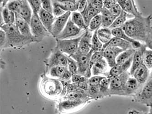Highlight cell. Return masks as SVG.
I'll return each mask as SVG.
<instances>
[{"label": "cell", "instance_id": "cell-1", "mask_svg": "<svg viewBox=\"0 0 152 114\" xmlns=\"http://www.w3.org/2000/svg\"><path fill=\"white\" fill-rule=\"evenodd\" d=\"M152 15L134 17L127 20L122 29L130 37L145 43L152 29Z\"/></svg>", "mask_w": 152, "mask_h": 114}, {"label": "cell", "instance_id": "cell-2", "mask_svg": "<svg viewBox=\"0 0 152 114\" xmlns=\"http://www.w3.org/2000/svg\"><path fill=\"white\" fill-rule=\"evenodd\" d=\"M6 34L7 43L5 47H20L28 43L38 42L36 37H28L23 35L15 24H4L1 27Z\"/></svg>", "mask_w": 152, "mask_h": 114}, {"label": "cell", "instance_id": "cell-3", "mask_svg": "<svg viewBox=\"0 0 152 114\" xmlns=\"http://www.w3.org/2000/svg\"><path fill=\"white\" fill-rule=\"evenodd\" d=\"M93 53L92 50L86 54H80L77 52L75 54L70 57L77 62L78 65L77 75L83 76L87 79L91 77V69L90 65V60Z\"/></svg>", "mask_w": 152, "mask_h": 114}, {"label": "cell", "instance_id": "cell-4", "mask_svg": "<svg viewBox=\"0 0 152 114\" xmlns=\"http://www.w3.org/2000/svg\"><path fill=\"white\" fill-rule=\"evenodd\" d=\"M130 74L125 72L117 77L110 79V96H125V86ZM109 79V78H108Z\"/></svg>", "mask_w": 152, "mask_h": 114}, {"label": "cell", "instance_id": "cell-5", "mask_svg": "<svg viewBox=\"0 0 152 114\" xmlns=\"http://www.w3.org/2000/svg\"><path fill=\"white\" fill-rule=\"evenodd\" d=\"M133 98L136 102L148 107L152 105V78L148 79Z\"/></svg>", "mask_w": 152, "mask_h": 114}, {"label": "cell", "instance_id": "cell-6", "mask_svg": "<svg viewBox=\"0 0 152 114\" xmlns=\"http://www.w3.org/2000/svg\"><path fill=\"white\" fill-rule=\"evenodd\" d=\"M82 35L76 39H56L57 46L56 49L62 53H66L69 57L75 54L78 51L79 43Z\"/></svg>", "mask_w": 152, "mask_h": 114}, {"label": "cell", "instance_id": "cell-7", "mask_svg": "<svg viewBox=\"0 0 152 114\" xmlns=\"http://www.w3.org/2000/svg\"><path fill=\"white\" fill-rule=\"evenodd\" d=\"M30 27L33 35L36 37L38 41L42 39L44 37L49 35L48 31L42 23L39 14L33 13Z\"/></svg>", "mask_w": 152, "mask_h": 114}, {"label": "cell", "instance_id": "cell-8", "mask_svg": "<svg viewBox=\"0 0 152 114\" xmlns=\"http://www.w3.org/2000/svg\"><path fill=\"white\" fill-rule=\"evenodd\" d=\"M42 85V91L49 96H57L62 90V86L61 82L54 79L44 80Z\"/></svg>", "mask_w": 152, "mask_h": 114}, {"label": "cell", "instance_id": "cell-9", "mask_svg": "<svg viewBox=\"0 0 152 114\" xmlns=\"http://www.w3.org/2000/svg\"><path fill=\"white\" fill-rule=\"evenodd\" d=\"M68 64L67 57L57 49L51 54L47 62V65L48 68H50V69L51 68L55 66L67 67Z\"/></svg>", "mask_w": 152, "mask_h": 114}, {"label": "cell", "instance_id": "cell-10", "mask_svg": "<svg viewBox=\"0 0 152 114\" xmlns=\"http://www.w3.org/2000/svg\"><path fill=\"white\" fill-rule=\"evenodd\" d=\"M71 12H67L63 15L56 19L52 28L51 33L54 37H56L61 33L67 23L69 17L71 15Z\"/></svg>", "mask_w": 152, "mask_h": 114}, {"label": "cell", "instance_id": "cell-11", "mask_svg": "<svg viewBox=\"0 0 152 114\" xmlns=\"http://www.w3.org/2000/svg\"><path fill=\"white\" fill-rule=\"evenodd\" d=\"M118 3L121 6L123 11L129 15L133 17H140L142 16V14L138 10L135 3L132 0H119Z\"/></svg>", "mask_w": 152, "mask_h": 114}, {"label": "cell", "instance_id": "cell-12", "mask_svg": "<svg viewBox=\"0 0 152 114\" xmlns=\"http://www.w3.org/2000/svg\"><path fill=\"white\" fill-rule=\"evenodd\" d=\"M92 36L91 31L88 28L86 29V33L83 34L82 38L79 43L77 52L80 54H86L90 52L91 50V39Z\"/></svg>", "mask_w": 152, "mask_h": 114}, {"label": "cell", "instance_id": "cell-13", "mask_svg": "<svg viewBox=\"0 0 152 114\" xmlns=\"http://www.w3.org/2000/svg\"><path fill=\"white\" fill-rule=\"evenodd\" d=\"M124 50L116 47H107L104 49L103 57L107 61L109 66L111 68L117 65V58Z\"/></svg>", "mask_w": 152, "mask_h": 114}, {"label": "cell", "instance_id": "cell-14", "mask_svg": "<svg viewBox=\"0 0 152 114\" xmlns=\"http://www.w3.org/2000/svg\"><path fill=\"white\" fill-rule=\"evenodd\" d=\"M149 69L144 65L142 61L140 65L138 66L133 73L132 77L134 78L138 82L139 86L141 88L148 80L150 76Z\"/></svg>", "mask_w": 152, "mask_h": 114}, {"label": "cell", "instance_id": "cell-15", "mask_svg": "<svg viewBox=\"0 0 152 114\" xmlns=\"http://www.w3.org/2000/svg\"><path fill=\"white\" fill-rule=\"evenodd\" d=\"M80 31L81 29L73 23L70 18L65 28L57 37V39H65L69 37L76 36L80 34Z\"/></svg>", "mask_w": 152, "mask_h": 114}, {"label": "cell", "instance_id": "cell-16", "mask_svg": "<svg viewBox=\"0 0 152 114\" xmlns=\"http://www.w3.org/2000/svg\"><path fill=\"white\" fill-rule=\"evenodd\" d=\"M15 13V24L20 31V33L23 35L27 37L31 38L34 37L32 34L30 25L28 23V22L22 18L18 13Z\"/></svg>", "mask_w": 152, "mask_h": 114}, {"label": "cell", "instance_id": "cell-17", "mask_svg": "<svg viewBox=\"0 0 152 114\" xmlns=\"http://www.w3.org/2000/svg\"><path fill=\"white\" fill-rule=\"evenodd\" d=\"M132 58L133 56L129 60H127L124 64L121 65H116L111 68L110 71L109 72L107 78L109 79L117 77L121 74L127 72V70L129 69L131 66L132 64Z\"/></svg>", "mask_w": 152, "mask_h": 114}, {"label": "cell", "instance_id": "cell-18", "mask_svg": "<svg viewBox=\"0 0 152 114\" xmlns=\"http://www.w3.org/2000/svg\"><path fill=\"white\" fill-rule=\"evenodd\" d=\"M110 47L118 48L123 49L124 51L133 49L130 42L115 37H113L108 43L104 44L102 51H103L105 48Z\"/></svg>", "mask_w": 152, "mask_h": 114}, {"label": "cell", "instance_id": "cell-19", "mask_svg": "<svg viewBox=\"0 0 152 114\" xmlns=\"http://www.w3.org/2000/svg\"><path fill=\"white\" fill-rule=\"evenodd\" d=\"M39 16L45 28L51 34L53 24L56 18L53 14L50 13L42 9H41L39 13Z\"/></svg>", "mask_w": 152, "mask_h": 114}, {"label": "cell", "instance_id": "cell-20", "mask_svg": "<svg viewBox=\"0 0 152 114\" xmlns=\"http://www.w3.org/2000/svg\"><path fill=\"white\" fill-rule=\"evenodd\" d=\"M146 49V47L145 46V44H143L141 48L136 50L133 56L132 64L129 73L132 76L133 73H134L135 71L142 62L143 53Z\"/></svg>", "mask_w": 152, "mask_h": 114}, {"label": "cell", "instance_id": "cell-21", "mask_svg": "<svg viewBox=\"0 0 152 114\" xmlns=\"http://www.w3.org/2000/svg\"><path fill=\"white\" fill-rule=\"evenodd\" d=\"M52 4L58 6L65 12H75L78 10L79 1H52Z\"/></svg>", "mask_w": 152, "mask_h": 114}, {"label": "cell", "instance_id": "cell-22", "mask_svg": "<svg viewBox=\"0 0 152 114\" xmlns=\"http://www.w3.org/2000/svg\"><path fill=\"white\" fill-rule=\"evenodd\" d=\"M108 66L107 61L102 58L92 66L91 69L92 74L94 76L104 75L105 77H107L109 74V72H108Z\"/></svg>", "mask_w": 152, "mask_h": 114}, {"label": "cell", "instance_id": "cell-23", "mask_svg": "<svg viewBox=\"0 0 152 114\" xmlns=\"http://www.w3.org/2000/svg\"><path fill=\"white\" fill-rule=\"evenodd\" d=\"M140 88L137 80L133 77H130L126 84L125 96L133 97Z\"/></svg>", "mask_w": 152, "mask_h": 114}, {"label": "cell", "instance_id": "cell-24", "mask_svg": "<svg viewBox=\"0 0 152 114\" xmlns=\"http://www.w3.org/2000/svg\"><path fill=\"white\" fill-rule=\"evenodd\" d=\"M18 13L30 24L33 13L28 1L26 0L21 1V7Z\"/></svg>", "mask_w": 152, "mask_h": 114}, {"label": "cell", "instance_id": "cell-25", "mask_svg": "<svg viewBox=\"0 0 152 114\" xmlns=\"http://www.w3.org/2000/svg\"><path fill=\"white\" fill-rule=\"evenodd\" d=\"M100 14L102 16V28H110L117 18L112 15L109 10L104 7L102 9Z\"/></svg>", "mask_w": 152, "mask_h": 114}, {"label": "cell", "instance_id": "cell-26", "mask_svg": "<svg viewBox=\"0 0 152 114\" xmlns=\"http://www.w3.org/2000/svg\"><path fill=\"white\" fill-rule=\"evenodd\" d=\"M81 13L84 18L85 23L87 28L89 27L90 22L92 19L96 15L100 14V12L91 7L87 3L86 8Z\"/></svg>", "mask_w": 152, "mask_h": 114}, {"label": "cell", "instance_id": "cell-27", "mask_svg": "<svg viewBox=\"0 0 152 114\" xmlns=\"http://www.w3.org/2000/svg\"><path fill=\"white\" fill-rule=\"evenodd\" d=\"M84 102L82 100L68 99L60 102L58 105V108L60 111H68L78 107L82 104Z\"/></svg>", "mask_w": 152, "mask_h": 114}, {"label": "cell", "instance_id": "cell-28", "mask_svg": "<svg viewBox=\"0 0 152 114\" xmlns=\"http://www.w3.org/2000/svg\"><path fill=\"white\" fill-rule=\"evenodd\" d=\"M97 34L103 45L108 43L113 37L112 29L110 28H100L97 31Z\"/></svg>", "mask_w": 152, "mask_h": 114}, {"label": "cell", "instance_id": "cell-29", "mask_svg": "<svg viewBox=\"0 0 152 114\" xmlns=\"http://www.w3.org/2000/svg\"><path fill=\"white\" fill-rule=\"evenodd\" d=\"M100 99L110 96L109 88H110V79L104 76L100 82Z\"/></svg>", "mask_w": 152, "mask_h": 114}, {"label": "cell", "instance_id": "cell-30", "mask_svg": "<svg viewBox=\"0 0 152 114\" xmlns=\"http://www.w3.org/2000/svg\"><path fill=\"white\" fill-rule=\"evenodd\" d=\"M71 19L72 22L76 26L80 29H87L86 25L85 23L84 18L80 12H74L71 13Z\"/></svg>", "mask_w": 152, "mask_h": 114}, {"label": "cell", "instance_id": "cell-31", "mask_svg": "<svg viewBox=\"0 0 152 114\" xmlns=\"http://www.w3.org/2000/svg\"><path fill=\"white\" fill-rule=\"evenodd\" d=\"M112 32L113 37H118L119 39L129 42L131 44L134 43L137 41L127 35L121 28L113 29H112Z\"/></svg>", "mask_w": 152, "mask_h": 114}, {"label": "cell", "instance_id": "cell-32", "mask_svg": "<svg viewBox=\"0 0 152 114\" xmlns=\"http://www.w3.org/2000/svg\"><path fill=\"white\" fill-rule=\"evenodd\" d=\"M2 15L5 24H13L15 23V13L14 12L10 11L7 7L2 9Z\"/></svg>", "mask_w": 152, "mask_h": 114}, {"label": "cell", "instance_id": "cell-33", "mask_svg": "<svg viewBox=\"0 0 152 114\" xmlns=\"http://www.w3.org/2000/svg\"><path fill=\"white\" fill-rule=\"evenodd\" d=\"M129 16L132 17V16L127 14L124 11H122L120 15L115 18L114 22L112 25V26L109 28L111 29H113L116 28H122V27L127 21V18Z\"/></svg>", "mask_w": 152, "mask_h": 114}, {"label": "cell", "instance_id": "cell-34", "mask_svg": "<svg viewBox=\"0 0 152 114\" xmlns=\"http://www.w3.org/2000/svg\"><path fill=\"white\" fill-rule=\"evenodd\" d=\"M136 50L134 49L124 51L121 53L118 56L116 60L117 65H121L129 60L132 56H133Z\"/></svg>", "mask_w": 152, "mask_h": 114}, {"label": "cell", "instance_id": "cell-35", "mask_svg": "<svg viewBox=\"0 0 152 114\" xmlns=\"http://www.w3.org/2000/svg\"><path fill=\"white\" fill-rule=\"evenodd\" d=\"M66 98L68 99H74L76 100L86 101L91 98L88 94V92H74L67 94Z\"/></svg>", "mask_w": 152, "mask_h": 114}, {"label": "cell", "instance_id": "cell-36", "mask_svg": "<svg viewBox=\"0 0 152 114\" xmlns=\"http://www.w3.org/2000/svg\"><path fill=\"white\" fill-rule=\"evenodd\" d=\"M97 31L98 29L94 31L91 39V50L93 53L102 51L103 46V44L97 36Z\"/></svg>", "mask_w": 152, "mask_h": 114}, {"label": "cell", "instance_id": "cell-37", "mask_svg": "<svg viewBox=\"0 0 152 114\" xmlns=\"http://www.w3.org/2000/svg\"><path fill=\"white\" fill-rule=\"evenodd\" d=\"M102 16L101 14H99L91 20L89 24V30L91 32L95 31L97 29L100 28V27L102 26Z\"/></svg>", "mask_w": 152, "mask_h": 114}, {"label": "cell", "instance_id": "cell-38", "mask_svg": "<svg viewBox=\"0 0 152 114\" xmlns=\"http://www.w3.org/2000/svg\"><path fill=\"white\" fill-rule=\"evenodd\" d=\"M67 69V67L63 66H55L52 67L50 69V75L54 78L61 79L65 71Z\"/></svg>", "mask_w": 152, "mask_h": 114}, {"label": "cell", "instance_id": "cell-39", "mask_svg": "<svg viewBox=\"0 0 152 114\" xmlns=\"http://www.w3.org/2000/svg\"><path fill=\"white\" fill-rule=\"evenodd\" d=\"M142 61L148 69H152V50H145L142 57Z\"/></svg>", "mask_w": 152, "mask_h": 114}, {"label": "cell", "instance_id": "cell-40", "mask_svg": "<svg viewBox=\"0 0 152 114\" xmlns=\"http://www.w3.org/2000/svg\"><path fill=\"white\" fill-rule=\"evenodd\" d=\"M67 57L68 61V69L69 71L71 73L72 75H77L78 74V65L77 62L73 58L70 57Z\"/></svg>", "mask_w": 152, "mask_h": 114}, {"label": "cell", "instance_id": "cell-41", "mask_svg": "<svg viewBox=\"0 0 152 114\" xmlns=\"http://www.w3.org/2000/svg\"><path fill=\"white\" fill-rule=\"evenodd\" d=\"M21 5V1H11L7 3V7L14 13H18L19 11Z\"/></svg>", "mask_w": 152, "mask_h": 114}, {"label": "cell", "instance_id": "cell-42", "mask_svg": "<svg viewBox=\"0 0 152 114\" xmlns=\"http://www.w3.org/2000/svg\"><path fill=\"white\" fill-rule=\"evenodd\" d=\"M103 55H104V52L103 51L93 53L92 56L91 57V60H90V65H91V69H92V66L96 63L103 58H104Z\"/></svg>", "mask_w": 152, "mask_h": 114}, {"label": "cell", "instance_id": "cell-43", "mask_svg": "<svg viewBox=\"0 0 152 114\" xmlns=\"http://www.w3.org/2000/svg\"><path fill=\"white\" fill-rule=\"evenodd\" d=\"M31 9L33 11V13L39 14L42 7L41 1H28Z\"/></svg>", "mask_w": 152, "mask_h": 114}, {"label": "cell", "instance_id": "cell-44", "mask_svg": "<svg viewBox=\"0 0 152 114\" xmlns=\"http://www.w3.org/2000/svg\"><path fill=\"white\" fill-rule=\"evenodd\" d=\"M87 3L91 7L100 12V13L102 9L104 7L103 1L101 0H90L87 1Z\"/></svg>", "mask_w": 152, "mask_h": 114}, {"label": "cell", "instance_id": "cell-45", "mask_svg": "<svg viewBox=\"0 0 152 114\" xmlns=\"http://www.w3.org/2000/svg\"><path fill=\"white\" fill-rule=\"evenodd\" d=\"M42 7L45 11L53 13V6L52 2L51 1H41Z\"/></svg>", "mask_w": 152, "mask_h": 114}, {"label": "cell", "instance_id": "cell-46", "mask_svg": "<svg viewBox=\"0 0 152 114\" xmlns=\"http://www.w3.org/2000/svg\"><path fill=\"white\" fill-rule=\"evenodd\" d=\"M104 76H94L89 79V86H96L100 85V82Z\"/></svg>", "mask_w": 152, "mask_h": 114}, {"label": "cell", "instance_id": "cell-47", "mask_svg": "<svg viewBox=\"0 0 152 114\" xmlns=\"http://www.w3.org/2000/svg\"><path fill=\"white\" fill-rule=\"evenodd\" d=\"M109 10L110 11V12L112 13V15L115 18L118 17L123 11L121 6L118 3Z\"/></svg>", "mask_w": 152, "mask_h": 114}, {"label": "cell", "instance_id": "cell-48", "mask_svg": "<svg viewBox=\"0 0 152 114\" xmlns=\"http://www.w3.org/2000/svg\"><path fill=\"white\" fill-rule=\"evenodd\" d=\"M53 13L55 17L58 18V17H60V16H63L66 13V12H65L61 8H60L58 6L53 5Z\"/></svg>", "mask_w": 152, "mask_h": 114}, {"label": "cell", "instance_id": "cell-49", "mask_svg": "<svg viewBox=\"0 0 152 114\" xmlns=\"http://www.w3.org/2000/svg\"><path fill=\"white\" fill-rule=\"evenodd\" d=\"M72 81L73 83H79V82H86L89 81V80L86 77L79 75H72Z\"/></svg>", "mask_w": 152, "mask_h": 114}, {"label": "cell", "instance_id": "cell-50", "mask_svg": "<svg viewBox=\"0 0 152 114\" xmlns=\"http://www.w3.org/2000/svg\"><path fill=\"white\" fill-rule=\"evenodd\" d=\"M103 1L104 7L108 10H110L114 6L118 3V1L116 0H105Z\"/></svg>", "mask_w": 152, "mask_h": 114}, {"label": "cell", "instance_id": "cell-51", "mask_svg": "<svg viewBox=\"0 0 152 114\" xmlns=\"http://www.w3.org/2000/svg\"><path fill=\"white\" fill-rule=\"evenodd\" d=\"M7 43V36L6 33L3 30L1 29L0 30V44L1 48L5 47Z\"/></svg>", "mask_w": 152, "mask_h": 114}, {"label": "cell", "instance_id": "cell-52", "mask_svg": "<svg viewBox=\"0 0 152 114\" xmlns=\"http://www.w3.org/2000/svg\"><path fill=\"white\" fill-rule=\"evenodd\" d=\"M75 86L84 91H88L89 88V81L86 82H79V83H73Z\"/></svg>", "mask_w": 152, "mask_h": 114}, {"label": "cell", "instance_id": "cell-53", "mask_svg": "<svg viewBox=\"0 0 152 114\" xmlns=\"http://www.w3.org/2000/svg\"><path fill=\"white\" fill-rule=\"evenodd\" d=\"M87 5V1H79L78 5V11L79 12L81 13L86 8Z\"/></svg>", "mask_w": 152, "mask_h": 114}, {"label": "cell", "instance_id": "cell-54", "mask_svg": "<svg viewBox=\"0 0 152 114\" xmlns=\"http://www.w3.org/2000/svg\"><path fill=\"white\" fill-rule=\"evenodd\" d=\"M144 44L146 48L152 50V29Z\"/></svg>", "mask_w": 152, "mask_h": 114}, {"label": "cell", "instance_id": "cell-55", "mask_svg": "<svg viewBox=\"0 0 152 114\" xmlns=\"http://www.w3.org/2000/svg\"><path fill=\"white\" fill-rule=\"evenodd\" d=\"M72 75L70 72L67 69H66V71L62 77L61 78V80L64 81H68L70 80V78H72Z\"/></svg>", "mask_w": 152, "mask_h": 114}, {"label": "cell", "instance_id": "cell-56", "mask_svg": "<svg viewBox=\"0 0 152 114\" xmlns=\"http://www.w3.org/2000/svg\"><path fill=\"white\" fill-rule=\"evenodd\" d=\"M143 113V112L137 111L136 110H132L129 111L128 114H142Z\"/></svg>", "mask_w": 152, "mask_h": 114}, {"label": "cell", "instance_id": "cell-57", "mask_svg": "<svg viewBox=\"0 0 152 114\" xmlns=\"http://www.w3.org/2000/svg\"><path fill=\"white\" fill-rule=\"evenodd\" d=\"M150 78H152V71H151V73H150V76H149V79H150Z\"/></svg>", "mask_w": 152, "mask_h": 114}, {"label": "cell", "instance_id": "cell-58", "mask_svg": "<svg viewBox=\"0 0 152 114\" xmlns=\"http://www.w3.org/2000/svg\"><path fill=\"white\" fill-rule=\"evenodd\" d=\"M145 114H150L149 113H145Z\"/></svg>", "mask_w": 152, "mask_h": 114}, {"label": "cell", "instance_id": "cell-59", "mask_svg": "<svg viewBox=\"0 0 152 114\" xmlns=\"http://www.w3.org/2000/svg\"><path fill=\"white\" fill-rule=\"evenodd\" d=\"M145 114V113H144V112H143V114Z\"/></svg>", "mask_w": 152, "mask_h": 114}]
</instances>
